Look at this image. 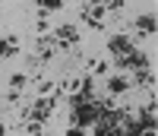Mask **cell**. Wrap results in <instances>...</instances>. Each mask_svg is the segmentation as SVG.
I'll use <instances>...</instances> for the list:
<instances>
[{
  "mask_svg": "<svg viewBox=\"0 0 158 136\" xmlns=\"http://www.w3.org/2000/svg\"><path fill=\"white\" fill-rule=\"evenodd\" d=\"M136 136H158V130H155V127H139Z\"/></svg>",
  "mask_w": 158,
  "mask_h": 136,
  "instance_id": "18",
  "label": "cell"
},
{
  "mask_svg": "<svg viewBox=\"0 0 158 136\" xmlns=\"http://www.w3.org/2000/svg\"><path fill=\"white\" fill-rule=\"evenodd\" d=\"M19 130H22L25 136H44V133H48V124H44V120H22Z\"/></svg>",
  "mask_w": 158,
  "mask_h": 136,
  "instance_id": "9",
  "label": "cell"
},
{
  "mask_svg": "<svg viewBox=\"0 0 158 136\" xmlns=\"http://www.w3.org/2000/svg\"><path fill=\"white\" fill-rule=\"evenodd\" d=\"M101 6L108 10V13H117V10H123V6H127V0H101Z\"/></svg>",
  "mask_w": 158,
  "mask_h": 136,
  "instance_id": "16",
  "label": "cell"
},
{
  "mask_svg": "<svg viewBox=\"0 0 158 136\" xmlns=\"http://www.w3.org/2000/svg\"><path fill=\"white\" fill-rule=\"evenodd\" d=\"M108 70H111L108 60H85V73H89V76H104Z\"/></svg>",
  "mask_w": 158,
  "mask_h": 136,
  "instance_id": "12",
  "label": "cell"
},
{
  "mask_svg": "<svg viewBox=\"0 0 158 136\" xmlns=\"http://www.w3.org/2000/svg\"><path fill=\"white\" fill-rule=\"evenodd\" d=\"M60 3H76V0H60Z\"/></svg>",
  "mask_w": 158,
  "mask_h": 136,
  "instance_id": "20",
  "label": "cell"
},
{
  "mask_svg": "<svg viewBox=\"0 0 158 136\" xmlns=\"http://www.w3.org/2000/svg\"><path fill=\"white\" fill-rule=\"evenodd\" d=\"M35 32H38V38L54 32V29H51V13H48V10H38V19H35Z\"/></svg>",
  "mask_w": 158,
  "mask_h": 136,
  "instance_id": "10",
  "label": "cell"
},
{
  "mask_svg": "<svg viewBox=\"0 0 158 136\" xmlns=\"http://www.w3.org/2000/svg\"><path fill=\"white\" fill-rule=\"evenodd\" d=\"M35 89H38V95H57V83H51V79H35Z\"/></svg>",
  "mask_w": 158,
  "mask_h": 136,
  "instance_id": "13",
  "label": "cell"
},
{
  "mask_svg": "<svg viewBox=\"0 0 158 136\" xmlns=\"http://www.w3.org/2000/svg\"><path fill=\"white\" fill-rule=\"evenodd\" d=\"M95 104H98V111L101 114H117L123 108V101H120V95H95Z\"/></svg>",
  "mask_w": 158,
  "mask_h": 136,
  "instance_id": "4",
  "label": "cell"
},
{
  "mask_svg": "<svg viewBox=\"0 0 158 136\" xmlns=\"http://www.w3.org/2000/svg\"><path fill=\"white\" fill-rule=\"evenodd\" d=\"M51 35H54L60 45H79V32H76V25H57Z\"/></svg>",
  "mask_w": 158,
  "mask_h": 136,
  "instance_id": "7",
  "label": "cell"
},
{
  "mask_svg": "<svg viewBox=\"0 0 158 136\" xmlns=\"http://www.w3.org/2000/svg\"><path fill=\"white\" fill-rule=\"evenodd\" d=\"M57 92L60 95H82V92H95L92 89V76H67V79H60L57 83Z\"/></svg>",
  "mask_w": 158,
  "mask_h": 136,
  "instance_id": "1",
  "label": "cell"
},
{
  "mask_svg": "<svg viewBox=\"0 0 158 136\" xmlns=\"http://www.w3.org/2000/svg\"><path fill=\"white\" fill-rule=\"evenodd\" d=\"M130 86H133L130 73H117V76H111V79H108V92H111V95H123Z\"/></svg>",
  "mask_w": 158,
  "mask_h": 136,
  "instance_id": "8",
  "label": "cell"
},
{
  "mask_svg": "<svg viewBox=\"0 0 158 136\" xmlns=\"http://www.w3.org/2000/svg\"><path fill=\"white\" fill-rule=\"evenodd\" d=\"M0 111H3V98H0Z\"/></svg>",
  "mask_w": 158,
  "mask_h": 136,
  "instance_id": "21",
  "label": "cell"
},
{
  "mask_svg": "<svg viewBox=\"0 0 158 136\" xmlns=\"http://www.w3.org/2000/svg\"><path fill=\"white\" fill-rule=\"evenodd\" d=\"M108 16H111V13L101 6V0H92V3H85V10H82V19L92 25V29H104Z\"/></svg>",
  "mask_w": 158,
  "mask_h": 136,
  "instance_id": "2",
  "label": "cell"
},
{
  "mask_svg": "<svg viewBox=\"0 0 158 136\" xmlns=\"http://www.w3.org/2000/svg\"><path fill=\"white\" fill-rule=\"evenodd\" d=\"M133 29H136V38H152V35H155V29H158V19L146 13V16H139V19H136Z\"/></svg>",
  "mask_w": 158,
  "mask_h": 136,
  "instance_id": "6",
  "label": "cell"
},
{
  "mask_svg": "<svg viewBox=\"0 0 158 136\" xmlns=\"http://www.w3.org/2000/svg\"><path fill=\"white\" fill-rule=\"evenodd\" d=\"M16 54H19V38L6 35V57H16Z\"/></svg>",
  "mask_w": 158,
  "mask_h": 136,
  "instance_id": "15",
  "label": "cell"
},
{
  "mask_svg": "<svg viewBox=\"0 0 158 136\" xmlns=\"http://www.w3.org/2000/svg\"><path fill=\"white\" fill-rule=\"evenodd\" d=\"M25 101H22V92H16V89H10L6 95H3V111H16V108H22Z\"/></svg>",
  "mask_w": 158,
  "mask_h": 136,
  "instance_id": "11",
  "label": "cell"
},
{
  "mask_svg": "<svg viewBox=\"0 0 158 136\" xmlns=\"http://www.w3.org/2000/svg\"><path fill=\"white\" fill-rule=\"evenodd\" d=\"M44 136H54V133H44Z\"/></svg>",
  "mask_w": 158,
  "mask_h": 136,
  "instance_id": "22",
  "label": "cell"
},
{
  "mask_svg": "<svg viewBox=\"0 0 158 136\" xmlns=\"http://www.w3.org/2000/svg\"><path fill=\"white\" fill-rule=\"evenodd\" d=\"M38 60H51V57H57V38L54 35H41L38 38V54H35Z\"/></svg>",
  "mask_w": 158,
  "mask_h": 136,
  "instance_id": "5",
  "label": "cell"
},
{
  "mask_svg": "<svg viewBox=\"0 0 158 136\" xmlns=\"http://www.w3.org/2000/svg\"><path fill=\"white\" fill-rule=\"evenodd\" d=\"M133 48H136V45H133V38L123 35V32H120V35H114L111 41H108V51L114 54V57H123V54H130Z\"/></svg>",
  "mask_w": 158,
  "mask_h": 136,
  "instance_id": "3",
  "label": "cell"
},
{
  "mask_svg": "<svg viewBox=\"0 0 158 136\" xmlns=\"http://www.w3.org/2000/svg\"><path fill=\"white\" fill-rule=\"evenodd\" d=\"M67 136H85V127H79V124H70V127H67Z\"/></svg>",
  "mask_w": 158,
  "mask_h": 136,
  "instance_id": "17",
  "label": "cell"
},
{
  "mask_svg": "<svg viewBox=\"0 0 158 136\" xmlns=\"http://www.w3.org/2000/svg\"><path fill=\"white\" fill-rule=\"evenodd\" d=\"M6 57V38H0V60Z\"/></svg>",
  "mask_w": 158,
  "mask_h": 136,
  "instance_id": "19",
  "label": "cell"
},
{
  "mask_svg": "<svg viewBox=\"0 0 158 136\" xmlns=\"http://www.w3.org/2000/svg\"><path fill=\"white\" fill-rule=\"evenodd\" d=\"M25 86H29V76H25V73H13V76H10V89L22 92Z\"/></svg>",
  "mask_w": 158,
  "mask_h": 136,
  "instance_id": "14",
  "label": "cell"
}]
</instances>
